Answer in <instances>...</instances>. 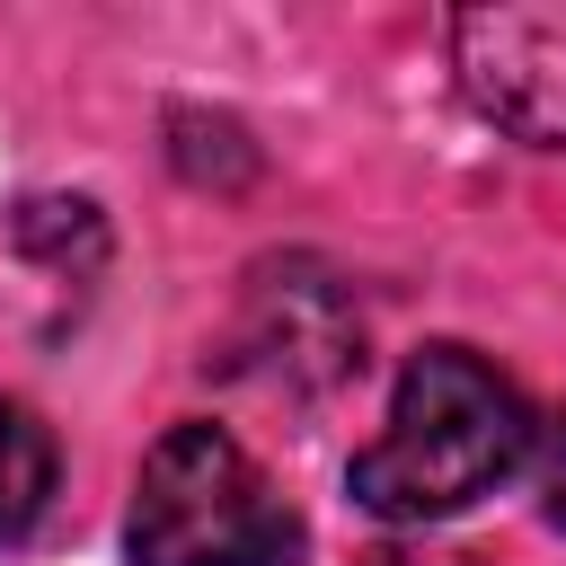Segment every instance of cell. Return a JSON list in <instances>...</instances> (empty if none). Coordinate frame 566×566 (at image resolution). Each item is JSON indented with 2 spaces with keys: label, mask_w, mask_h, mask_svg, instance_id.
<instances>
[{
  "label": "cell",
  "mask_w": 566,
  "mask_h": 566,
  "mask_svg": "<svg viewBox=\"0 0 566 566\" xmlns=\"http://www.w3.org/2000/svg\"><path fill=\"white\" fill-rule=\"evenodd\" d=\"M531 398L460 336H433L407 354L398 389H389V416L380 433L354 451L345 469V495L371 513V522H398V531H424V522H451L469 513L478 495H495L504 478L531 469Z\"/></svg>",
  "instance_id": "cell-1"
},
{
  "label": "cell",
  "mask_w": 566,
  "mask_h": 566,
  "mask_svg": "<svg viewBox=\"0 0 566 566\" xmlns=\"http://www.w3.org/2000/svg\"><path fill=\"white\" fill-rule=\"evenodd\" d=\"M124 557L133 566H301L310 531L230 424L186 416L133 469Z\"/></svg>",
  "instance_id": "cell-2"
},
{
  "label": "cell",
  "mask_w": 566,
  "mask_h": 566,
  "mask_svg": "<svg viewBox=\"0 0 566 566\" xmlns=\"http://www.w3.org/2000/svg\"><path fill=\"white\" fill-rule=\"evenodd\" d=\"M451 80L460 97L522 150H566V0H495L451 9Z\"/></svg>",
  "instance_id": "cell-3"
},
{
  "label": "cell",
  "mask_w": 566,
  "mask_h": 566,
  "mask_svg": "<svg viewBox=\"0 0 566 566\" xmlns=\"http://www.w3.org/2000/svg\"><path fill=\"white\" fill-rule=\"evenodd\" d=\"M248 371L274 389H336L363 371V318L345 301V283L310 256L256 265L248 274V318H239Z\"/></svg>",
  "instance_id": "cell-4"
},
{
  "label": "cell",
  "mask_w": 566,
  "mask_h": 566,
  "mask_svg": "<svg viewBox=\"0 0 566 566\" xmlns=\"http://www.w3.org/2000/svg\"><path fill=\"white\" fill-rule=\"evenodd\" d=\"M53 478H62V451H53V424L18 398H0V548H18L44 504H53Z\"/></svg>",
  "instance_id": "cell-5"
},
{
  "label": "cell",
  "mask_w": 566,
  "mask_h": 566,
  "mask_svg": "<svg viewBox=\"0 0 566 566\" xmlns=\"http://www.w3.org/2000/svg\"><path fill=\"white\" fill-rule=\"evenodd\" d=\"M9 239H18L27 256L62 265V274H97V256H106V221H97L88 195H27V203L9 212Z\"/></svg>",
  "instance_id": "cell-6"
},
{
  "label": "cell",
  "mask_w": 566,
  "mask_h": 566,
  "mask_svg": "<svg viewBox=\"0 0 566 566\" xmlns=\"http://www.w3.org/2000/svg\"><path fill=\"white\" fill-rule=\"evenodd\" d=\"M168 159L195 177V186H239V177H256V142L230 124V115H203V106H177L168 115Z\"/></svg>",
  "instance_id": "cell-7"
},
{
  "label": "cell",
  "mask_w": 566,
  "mask_h": 566,
  "mask_svg": "<svg viewBox=\"0 0 566 566\" xmlns=\"http://www.w3.org/2000/svg\"><path fill=\"white\" fill-rule=\"evenodd\" d=\"M531 478H539V522L566 531V416H548L531 433Z\"/></svg>",
  "instance_id": "cell-8"
}]
</instances>
